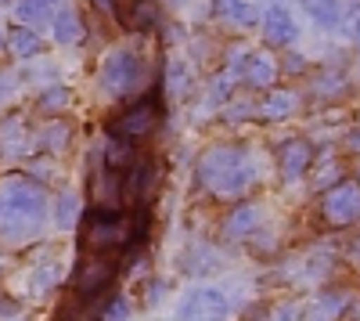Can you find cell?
Returning <instances> with one entry per match:
<instances>
[{
	"label": "cell",
	"mask_w": 360,
	"mask_h": 321,
	"mask_svg": "<svg viewBox=\"0 0 360 321\" xmlns=\"http://www.w3.org/2000/svg\"><path fill=\"white\" fill-rule=\"evenodd\" d=\"M58 282V271L47 264V268H40V275H33V289H37V293H47V289Z\"/></svg>",
	"instance_id": "cell-30"
},
{
	"label": "cell",
	"mask_w": 360,
	"mask_h": 321,
	"mask_svg": "<svg viewBox=\"0 0 360 321\" xmlns=\"http://www.w3.org/2000/svg\"><path fill=\"white\" fill-rule=\"evenodd\" d=\"M310 163H314V144H310V141L292 137V141L281 144L278 166H281V177H285V181H299V177L310 170Z\"/></svg>",
	"instance_id": "cell-10"
},
{
	"label": "cell",
	"mask_w": 360,
	"mask_h": 321,
	"mask_svg": "<svg viewBox=\"0 0 360 321\" xmlns=\"http://www.w3.org/2000/svg\"><path fill=\"white\" fill-rule=\"evenodd\" d=\"M245 80H249L252 87H274V80H278V62H274L266 51H263V54H249Z\"/></svg>",
	"instance_id": "cell-15"
},
{
	"label": "cell",
	"mask_w": 360,
	"mask_h": 321,
	"mask_svg": "<svg viewBox=\"0 0 360 321\" xmlns=\"http://www.w3.org/2000/svg\"><path fill=\"white\" fill-rule=\"evenodd\" d=\"M159 22V4L155 0H134L127 8V25L130 29H152Z\"/></svg>",
	"instance_id": "cell-19"
},
{
	"label": "cell",
	"mask_w": 360,
	"mask_h": 321,
	"mask_svg": "<svg viewBox=\"0 0 360 321\" xmlns=\"http://www.w3.org/2000/svg\"><path fill=\"white\" fill-rule=\"evenodd\" d=\"M303 314H307V303H281L270 310L266 321H303Z\"/></svg>",
	"instance_id": "cell-27"
},
{
	"label": "cell",
	"mask_w": 360,
	"mask_h": 321,
	"mask_svg": "<svg viewBox=\"0 0 360 321\" xmlns=\"http://www.w3.org/2000/svg\"><path fill=\"white\" fill-rule=\"evenodd\" d=\"M44 213H47L44 188L18 177V173L0 181V239L8 246L33 242L44 224Z\"/></svg>",
	"instance_id": "cell-1"
},
{
	"label": "cell",
	"mask_w": 360,
	"mask_h": 321,
	"mask_svg": "<svg viewBox=\"0 0 360 321\" xmlns=\"http://www.w3.org/2000/svg\"><path fill=\"white\" fill-rule=\"evenodd\" d=\"M159 173H162L159 163H137V166L127 173L123 195H127L130 206H144V202L155 195V188H159Z\"/></svg>",
	"instance_id": "cell-9"
},
{
	"label": "cell",
	"mask_w": 360,
	"mask_h": 321,
	"mask_svg": "<svg viewBox=\"0 0 360 321\" xmlns=\"http://www.w3.org/2000/svg\"><path fill=\"white\" fill-rule=\"evenodd\" d=\"M249 112H252L249 105H234V108H227V120H231V123H238V120H245Z\"/></svg>",
	"instance_id": "cell-31"
},
{
	"label": "cell",
	"mask_w": 360,
	"mask_h": 321,
	"mask_svg": "<svg viewBox=\"0 0 360 321\" xmlns=\"http://www.w3.org/2000/svg\"><path fill=\"white\" fill-rule=\"evenodd\" d=\"M263 37H266L270 47H288V44L299 37L295 18L288 15V8H281V4L266 8V15H263Z\"/></svg>",
	"instance_id": "cell-11"
},
{
	"label": "cell",
	"mask_w": 360,
	"mask_h": 321,
	"mask_svg": "<svg viewBox=\"0 0 360 321\" xmlns=\"http://www.w3.org/2000/svg\"><path fill=\"white\" fill-rule=\"evenodd\" d=\"M321 220L328 227H349L360 220V184L342 181L335 188H328L321 199Z\"/></svg>",
	"instance_id": "cell-4"
},
{
	"label": "cell",
	"mask_w": 360,
	"mask_h": 321,
	"mask_svg": "<svg viewBox=\"0 0 360 321\" xmlns=\"http://www.w3.org/2000/svg\"><path fill=\"white\" fill-rule=\"evenodd\" d=\"M8 314H18V303H15V300H8L4 293H0V317H8Z\"/></svg>",
	"instance_id": "cell-32"
},
{
	"label": "cell",
	"mask_w": 360,
	"mask_h": 321,
	"mask_svg": "<svg viewBox=\"0 0 360 321\" xmlns=\"http://www.w3.org/2000/svg\"><path fill=\"white\" fill-rule=\"evenodd\" d=\"M141 80V58L134 51H112L101 65V91L108 98H123L130 94Z\"/></svg>",
	"instance_id": "cell-5"
},
{
	"label": "cell",
	"mask_w": 360,
	"mask_h": 321,
	"mask_svg": "<svg viewBox=\"0 0 360 321\" xmlns=\"http://www.w3.org/2000/svg\"><path fill=\"white\" fill-rule=\"evenodd\" d=\"M303 8H307V11H310V18H314L317 25H324V29L339 25V18H342L339 0H303Z\"/></svg>",
	"instance_id": "cell-20"
},
{
	"label": "cell",
	"mask_w": 360,
	"mask_h": 321,
	"mask_svg": "<svg viewBox=\"0 0 360 321\" xmlns=\"http://www.w3.org/2000/svg\"><path fill=\"white\" fill-rule=\"evenodd\" d=\"M256 177H259V170L245 149H227V144H220V149H209L198 159V181L217 199L245 195L256 184Z\"/></svg>",
	"instance_id": "cell-2"
},
{
	"label": "cell",
	"mask_w": 360,
	"mask_h": 321,
	"mask_svg": "<svg viewBox=\"0 0 360 321\" xmlns=\"http://www.w3.org/2000/svg\"><path fill=\"white\" fill-rule=\"evenodd\" d=\"M148 231V213L137 210V217H127L119 210H94L86 220V246L94 253H119L144 239Z\"/></svg>",
	"instance_id": "cell-3"
},
{
	"label": "cell",
	"mask_w": 360,
	"mask_h": 321,
	"mask_svg": "<svg viewBox=\"0 0 360 321\" xmlns=\"http://www.w3.org/2000/svg\"><path fill=\"white\" fill-rule=\"evenodd\" d=\"M130 159V149H127V141L123 137H108V144H105V166H112V170H119Z\"/></svg>",
	"instance_id": "cell-25"
},
{
	"label": "cell",
	"mask_w": 360,
	"mask_h": 321,
	"mask_svg": "<svg viewBox=\"0 0 360 321\" xmlns=\"http://www.w3.org/2000/svg\"><path fill=\"white\" fill-rule=\"evenodd\" d=\"M0 152H8V156L29 152V130L22 123V115H8L4 127H0Z\"/></svg>",
	"instance_id": "cell-13"
},
{
	"label": "cell",
	"mask_w": 360,
	"mask_h": 321,
	"mask_svg": "<svg viewBox=\"0 0 360 321\" xmlns=\"http://www.w3.org/2000/svg\"><path fill=\"white\" fill-rule=\"evenodd\" d=\"M54 37H58V44H79L83 40V22H79V15L72 8H58V15H54Z\"/></svg>",
	"instance_id": "cell-16"
},
{
	"label": "cell",
	"mask_w": 360,
	"mask_h": 321,
	"mask_svg": "<svg viewBox=\"0 0 360 321\" xmlns=\"http://www.w3.org/2000/svg\"><path fill=\"white\" fill-rule=\"evenodd\" d=\"M8 47L18 58H29V54L40 51V37L33 33V29H11V33H8Z\"/></svg>",
	"instance_id": "cell-22"
},
{
	"label": "cell",
	"mask_w": 360,
	"mask_h": 321,
	"mask_svg": "<svg viewBox=\"0 0 360 321\" xmlns=\"http://www.w3.org/2000/svg\"><path fill=\"white\" fill-rule=\"evenodd\" d=\"M259 220H263V210L252 206V202H245V206L231 210V217L224 220V239H249L259 227Z\"/></svg>",
	"instance_id": "cell-12"
},
{
	"label": "cell",
	"mask_w": 360,
	"mask_h": 321,
	"mask_svg": "<svg viewBox=\"0 0 360 321\" xmlns=\"http://www.w3.org/2000/svg\"><path fill=\"white\" fill-rule=\"evenodd\" d=\"M356 184H360V163H356Z\"/></svg>",
	"instance_id": "cell-37"
},
{
	"label": "cell",
	"mask_w": 360,
	"mask_h": 321,
	"mask_svg": "<svg viewBox=\"0 0 360 321\" xmlns=\"http://www.w3.org/2000/svg\"><path fill=\"white\" fill-rule=\"evenodd\" d=\"M159 123V105L155 101H141L134 105L123 120L112 123V137H123V141H137V137H148Z\"/></svg>",
	"instance_id": "cell-8"
},
{
	"label": "cell",
	"mask_w": 360,
	"mask_h": 321,
	"mask_svg": "<svg viewBox=\"0 0 360 321\" xmlns=\"http://www.w3.org/2000/svg\"><path fill=\"white\" fill-rule=\"evenodd\" d=\"M342 307H346V296H342V293L321 296L317 303H307V314H303V321H335Z\"/></svg>",
	"instance_id": "cell-17"
},
{
	"label": "cell",
	"mask_w": 360,
	"mask_h": 321,
	"mask_svg": "<svg viewBox=\"0 0 360 321\" xmlns=\"http://www.w3.org/2000/svg\"><path fill=\"white\" fill-rule=\"evenodd\" d=\"M166 91H169V98H188V91H191V73H188L184 62H173V65H169Z\"/></svg>",
	"instance_id": "cell-23"
},
{
	"label": "cell",
	"mask_w": 360,
	"mask_h": 321,
	"mask_svg": "<svg viewBox=\"0 0 360 321\" xmlns=\"http://www.w3.org/2000/svg\"><path fill=\"white\" fill-rule=\"evenodd\" d=\"M40 112H58V108H65L69 105V87H51V91L40 94Z\"/></svg>",
	"instance_id": "cell-26"
},
{
	"label": "cell",
	"mask_w": 360,
	"mask_h": 321,
	"mask_svg": "<svg viewBox=\"0 0 360 321\" xmlns=\"http://www.w3.org/2000/svg\"><path fill=\"white\" fill-rule=\"evenodd\" d=\"M353 37H356V44H360V15H356V22H353Z\"/></svg>",
	"instance_id": "cell-35"
},
{
	"label": "cell",
	"mask_w": 360,
	"mask_h": 321,
	"mask_svg": "<svg viewBox=\"0 0 360 321\" xmlns=\"http://www.w3.org/2000/svg\"><path fill=\"white\" fill-rule=\"evenodd\" d=\"M4 91H8V80H4V76H0V94H4Z\"/></svg>",
	"instance_id": "cell-36"
},
{
	"label": "cell",
	"mask_w": 360,
	"mask_h": 321,
	"mask_svg": "<svg viewBox=\"0 0 360 321\" xmlns=\"http://www.w3.org/2000/svg\"><path fill=\"white\" fill-rule=\"evenodd\" d=\"M346 144H349V149H353V152H360V130H353V134L346 137Z\"/></svg>",
	"instance_id": "cell-33"
},
{
	"label": "cell",
	"mask_w": 360,
	"mask_h": 321,
	"mask_svg": "<svg viewBox=\"0 0 360 321\" xmlns=\"http://www.w3.org/2000/svg\"><path fill=\"white\" fill-rule=\"evenodd\" d=\"M54 8H58V0H18L15 15H18L25 25H40V22H47V18L54 15Z\"/></svg>",
	"instance_id": "cell-18"
},
{
	"label": "cell",
	"mask_w": 360,
	"mask_h": 321,
	"mask_svg": "<svg viewBox=\"0 0 360 321\" xmlns=\"http://www.w3.org/2000/svg\"><path fill=\"white\" fill-rule=\"evenodd\" d=\"M295 108H299V94L295 91H274V94H266V101L259 105V115L266 123H278V120H288Z\"/></svg>",
	"instance_id": "cell-14"
},
{
	"label": "cell",
	"mask_w": 360,
	"mask_h": 321,
	"mask_svg": "<svg viewBox=\"0 0 360 321\" xmlns=\"http://www.w3.org/2000/svg\"><path fill=\"white\" fill-rule=\"evenodd\" d=\"M115 271L119 268H115L112 253H94V256H86L83 264L76 268V289L83 296H98L115 282Z\"/></svg>",
	"instance_id": "cell-7"
},
{
	"label": "cell",
	"mask_w": 360,
	"mask_h": 321,
	"mask_svg": "<svg viewBox=\"0 0 360 321\" xmlns=\"http://www.w3.org/2000/svg\"><path fill=\"white\" fill-rule=\"evenodd\" d=\"M217 11L224 15V18H231L234 25H242V29H249V25H256V11H252V4H245V0H217Z\"/></svg>",
	"instance_id": "cell-21"
},
{
	"label": "cell",
	"mask_w": 360,
	"mask_h": 321,
	"mask_svg": "<svg viewBox=\"0 0 360 321\" xmlns=\"http://www.w3.org/2000/svg\"><path fill=\"white\" fill-rule=\"evenodd\" d=\"M0 47H4V37H0Z\"/></svg>",
	"instance_id": "cell-38"
},
{
	"label": "cell",
	"mask_w": 360,
	"mask_h": 321,
	"mask_svg": "<svg viewBox=\"0 0 360 321\" xmlns=\"http://www.w3.org/2000/svg\"><path fill=\"white\" fill-rule=\"evenodd\" d=\"M40 141H44L47 152H62L65 144H69V127H65V123H51V127L40 134Z\"/></svg>",
	"instance_id": "cell-24"
},
{
	"label": "cell",
	"mask_w": 360,
	"mask_h": 321,
	"mask_svg": "<svg viewBox=\"0 0 360 321\" xmlns=\"http://www.w3.org/2000/svg\"><path fill=\"white\" fill-rule=\"evenodd\" d=\"M101 321H130V307H127V300H112L108 310L101 314Z\"/></svg>",
	"instance_id": "cell-29"
},
{
	"label": "cell",
	"mask_w": 360,
	"mask_h": 321,
	"mask_svg": "<svg viewBox=\"0 0 360 321\" xmlns=\"http://www.w3.org/2000/svg\"><path fill=\"white\" fill-rule=\"evenodd\" d=\"M349 260H353V264H356V268H360V239H356V242H353V249H349Z\"/></svg>",
	"instance_id": "cell-34"
},
{
	"label": "cell",
	"mask_w": 360,
	"mask_h": 321,
	"mask_svg": "<svg viewBox=\"0 0 360 321\" xmlns=\"http://www.w3.org/2000/svg\"><path fill=\"white\" fill-rule=\"evenodd\" d=\"M76 210H79V199L69 191V195H62V202H58V224L62 227H69L72 220H76Z\"/></svg>",
	"instance_id": "cell-28"
},
{
	"label": "cell",
	"mask_w": 360,
	"mask_h": 321,
	"mask_svg": "<svg viewBox=\"0 0 360 321\" xmlns=\"http://www.w3.org/2000/svg\"><path fill=\"white\" fill-rule=\"evenodd\" d=\"M231 314V300L220 289H191L176 307V321H224Z\"/></svg>",
	"instance_id": "cell-6"
}]
</instances>
